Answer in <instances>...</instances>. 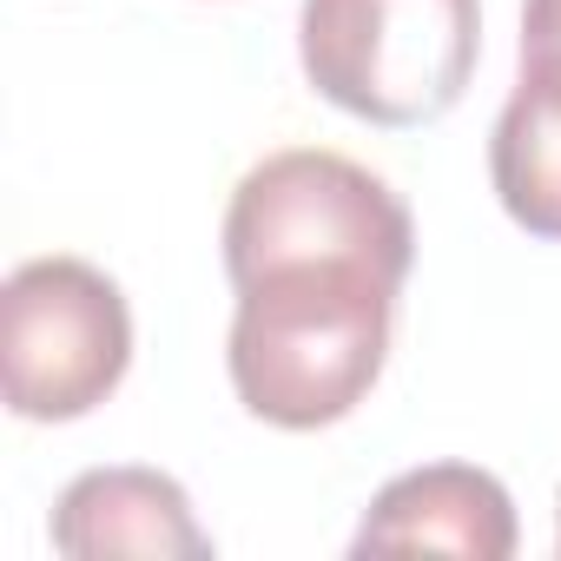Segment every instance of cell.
Segmentation results:
<instances>
[{"label":"cell","instance_id":"obj_1","mask_svg":"<svg viewBox=\"0 0 561 561\" xmlns=\"http://www.w3.org/2000/svg\"><path fill=\"white\" fill-rule=\"evenodd\" d=\"M225 370L271 430L344 423L383 377L403 277L364 257H285L238 277Z\"/></svg>","mask_w":561,"mask_h":561},{"label":"cell","instance_id":"obj_2","mask_svg":"<svg viewBox=\"0 0 561 561\" xmlns=\"http://www.w3.org/2000/svg\"><path fill=\"white\" fill-rule=\"evenodd\" d=\"M298 54L351 119L430 126L476 80L482 0H305Z\"/></svg>","mask_w":561,"mask_h":561},{"label":"cell","instance_id":"obj_3","mask_svg":"<svg viewBox=\"0 0 561 561\" xmlns=\"http://www.w3.org/2000/svg\"><path fill=\"white\" fill-rule=\"evenodd\" d=\"M285 257H364L390 277L416 264L410 205L357 159L291 146L251 165L225 205V277L285 264Z\"/></svg>","mask_w":561,"mask_h":561},{"label":"cell","instance_id":"obj_4","mask_svg":"<svg viewBox=\"0 0 561 561\" xmlns=\"http://www.w3.org/2000/svg\"><path fill=\"white\" fill-rule=\"evenodd\" d=\"M133 364V311L87 257H34L0 291V390L21 423L100 410Z\"/></svg>","mask_w":561,"mask_h":561},{"label":"cell","instance_id":"obj_5","mask_svg":"<svg viewBox=\"0 0 561 561\" xmlns=\"http://www.w3.org/2000/svg\"><path fill=\"white\" fill-rule=\"evenodd\" d=\"M351 554H462L508 561L515 554V502L489 469L430 462L377 489L364 508Z\"/></svg>","mask_w":561,"mask_h":561},{"label":"cell","instance_id":"obj_6","mask_svg":"<svg viewBox=\"0 0 561 561\" xmlns=\"http://www.w3.org/2000/svg\"><path fill=\"white\" fill-rule=\"evenodd\" d=\"M54 548L73 561L146 554V561H205L211 535L192 515V495L159 469H87L54 508Z\"/></svg>","mask_w":561,"mask_h":561},{"label":"cell","instance_id":"obj_7","mask_svg":"<svg viewBox=\"0 0 561 561\" xmlns=\"http://www.w3.org/2000/svg\"><path fill=\"white\" fill-rule=\"evenodd\" d=\"M489 179L528 238L561 244V60H522V80L489 133Z\"/></svg>","mask_w":561,"mask_h":561},{"label":"cell","instance_id":"obj_8","mask_svg":"<svg viewBox=\"0 0 561 561\" xmlns=\"http://www.w3.org/2000/svg\"><path fill=\"white\" fill-rule=\"evenodd\" d=\"M522 60H561V0L522 8Z\"/></svg>","mask_w":561,"mask_h":561}]
</instances>
